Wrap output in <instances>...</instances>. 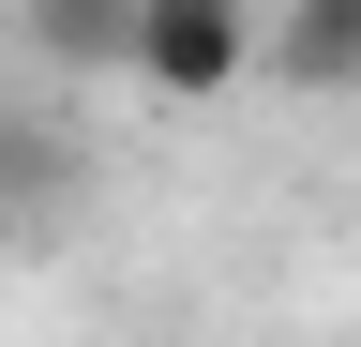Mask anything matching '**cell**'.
Segmentation results:
<instances>
[{"label": "cell", "mask_w": 361, "mask_h": 347, "mask_svg": "<svg viewBox=\"0 0 361 347\" xmlns=\"http://www.w3.org/2000/svg\"><path fill=\"white\" fill-rule=\"evenodd\" d=\"M135 91H166V106H226L256 76V0H135Z\"/></svg>", "instance_id": "obj_1"}, {"label": "cell", "mask_w": 361, "mask_h": 347, "mask_svg": "<svg viewBox=\"0 0 361 347\" xmlns=\"http://www.w3.org/2000/svg\"><path fill=\"white\" fill-rule=\"evenodd\" d=\"M256 61L286 91H316V106H361V0H271Z\"/></svg>", "instance_id": "obj_2"}, {"label": "cell", "mask_w": 361, "mask_h": 347, "mask_svg": "<svg viewBox=\"0 0 361 347\" xmlns=\"http://www.w3.org/2000/svg\"><path fill=\"white\" fill-rule=\"evenodd\" d=\"M30 61L45 76H121L135 61V0H30Z\"/></svg>", "instance_id": "obj_3"}, {"label": "cell", "mask_w": 361, "mask_h": 347, "mask_svg": "<svg viewBox=\"0 0 361 347\" xmlns=\"http://www.w3.org/2000/svg\"><path fill=\"white\" fill-rule=\"evenodd\" d=\"M0 211H16V196H0Z\"/></svg>", "instance_id": "obj_4"}]
</instances>
